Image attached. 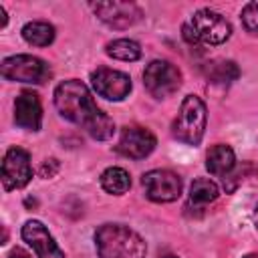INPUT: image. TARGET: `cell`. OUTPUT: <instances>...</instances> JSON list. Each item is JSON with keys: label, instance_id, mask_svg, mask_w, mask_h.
I'll return each mask as SVG.
<instances>
[{"label": "cell", "instance_id": "obj_8", "mask_svg": "<svg viewBox=\"0 0 258 258\" xmlns=\"http://www.w3.org/2000/svg\"><path fill=\"white\" fill-rule=\"evenodd\" d=\"M91 85L95 93L107 101H123L131 93L129 75L107 67H99L97 71L91 73Z\"/></svg>", "mask_w": 258, "mask_h": 258}, {"label": "cell", "instance_id": "obj_19", "mask_svg": "<svg viewBox=\"0 0 258 258\" xmlns=\"http://www.w3.org/2000/svg\"><path fill=\"white\" fill-rule=\"evenodd\" d=\"M240 75L236 62L232 60H220V62H212L208 69V79L212 83H220V85H228L232 81H236Z\"/></svg>", "mask_w": 258, "mask_h": 258}, {"label": "cell", "instance_id": "obj_14", "mask_svg": "<svg viewBox=\"0 0 258 258\" xmlns=\"http://www.w3.org/2000/svg\"><path fill=\"white\" fill-rule=\"evenodd\" d=\"M234 167H236V155H234V149L230 145L218 143V145H214L208 151V155H206V169L212 175H222L226 179L232 173Z\"/></svg>", "mask_w": 258, "mask_h": 258}, {"label": "cell", "instance_id": "obj_2", "mask_svg": "<svg viewBox=\"0 0 258 258\" xmlns=\"http://www.w3.org/2000/svg\"><path fill=\"white\" fill-rule=\"evenodd\" d=\"M99 258H145L147 246L143 238L123 224H103L95 232Z\"/></svg>", "mask_w": 258, "mask_h": 258}, {"label": "cell", "instance_id": "obj_22", "mask_svg": "<svg viewBox=\"0 0 258 258\" xmlns=\"http://www.w3.org/2000/svg\"><path fill=\"white\" fill-rule=\"evenodd\" d=\"M254 224L258 226V206H256V210H254Z\"/></svg>", "mask_w": 258, "mask_h": 258}, {"label": "cell", "instance_id": "obj_21", "mask_svg": "<svg viewBox=\"0 0 258 258\" xmlns=\"http://www.w3.org/2000/svg\"><path fill=\"white\" fill-rule=\"evenodd\" d=\"M8 258H30V256H28L24 250L16 248V250H12V252H10V256H8Z\"/></svg>", "mask_w": 258, "mask_h": 258}, {"label": "cell", "instance_id": "obj_23", "mask_svg": "<svg viewBox=\"0 0 258 258\" xmlns=\"http://www.w3.org/2000/svg\"><path fill=\"white\" fill-rule=\"evenodd\" d=\"M244 258H258V254H248V256H244Z\"/></svg>", "mask_w": 258, "mask_h": 258}, {"label": "cell", "instance_id": "obj_24", "mask_svg": "<svg viewBox=\"0 0 258 258\" xmlns=\"http://www.w3.org/2000/svg\"><path fill=\"white\" fill-rule=\"evenodd\" d=\"M163 258H177V256H173V254H165Z\"/></svg>", "mask_w": 258, "mask_h": 258}, {"label": "cell", "instance_id": "obj_20", "mask_svg": "<svg viewBox=\"0 0 258 258\" xmlns=\"http://www.w3.org/2000/svg\"><path fill=\"white\" fill-rule=\"evenodd\" d=\"M242 22L248 32L258 34V2H248L242 8Z\"/></svg>", "mask_w": 258, "mask_h": 258}, {"label": "cell", "instance_id": "obj_1", "mask_svg": "<svg viewBox=\"0 0 258 258\" xmlns=\"http://www.w3.org/2000/svg\"><path fill=\"white\" fill-rule=\"evenodd\" d=\"M54 107L64 119L83 127L97 141H107L115 133L113 119L97 107L91 91L77 79H69L56 85Z\"/></svg>", "mask_w": 258, "mask_h": 258}, {"label": "cell", "instance_id": "obj_10", "mask_svg": "<svg viewBox=\"0 0 258 258\" xmlns=\"http://www.w3.org/2000/svg\"><path fill=\"white\" fill-rule=\"evenodd\" d=\"M93 12L105 24L113 28H129L141 18V10L133 2H95L91 4Z\"/></svg>", "mask_w": 258, "mask_h": 258}, {"label": "cell", "instance_id": "obj_11", "mask_svg": "<svg viewBox=\"0 0 258 258\" xmlns=\"http://www.w3.org/2000/svg\"><path fill=\"white\" fill-rule=\"evenodd\" d=\"M155 135L145 127H125L121 131L117 151L131 159H143L155 149Z\"/></svg>", "mask_w": 258, "mask_h": 258}, {"label": "cell", "instance_id": "obj_13", "mask_svg": "<svg viewBox=\"0 0 258 258\" xmlns=\"http://www.w3.org/2000/svg\"><path fill=\"white\" fill-rule=\"evenodd\" d=\"M14 123L26 131H38L42 125V105L36 93L22 91L14 101Z\"/></svg>", "mask_w": 258, "mask_h": 258}, {"label": "cell", "instance_id": "obj_16", "mask_svg": "<svg viewBox=\"0 0 258 258\" xmlns=\"http://www.w3.org/2000/svg\"><path fill=\"white\" fill-rule=\"evenodd\" d=\"M101 187L111 196H123L131 187V177L123 167H107L101 173Z\"/></svg>", "mask_w": 258, "mask_h": 258}, {"label": "cell", "instance_id": "obj_7", "mask_svg": "<svg viewBox=\"0 0 258 258\" xmlns=\"http://www.w3.org/2000/svg\"><path fill=\"white\" fill-rule=\"evenodd\" d=\"M141 185L145 189V196L157 204L173 202L181 194V177L169 169H151L143 173Z\"/></svg>", "mask_w": 258, "mask_h": 258}, {"label": "cell", "instance_id": "obj_12", "mask_svg": "<svg viewBox=\"0 0 258 258\" xmlns=\"http://www.w3.org/2000/svg\"><path fill=\"white\" fill-rule=\"evenodd\" d=\"M22 240L34 248L38 258H64V252L58 248L46 226L38 220H28L22 226Z\"/></svg>", "mask_w": 258, "mask_h": 258}, {"label": "cell", "instance_id": "obj_6", "mask_svg": "<svg viewBox=\"0 0 258 258\" xmlns=\"http://www.w3.org/2000/svg\"><path fill=\"white\" fill-rule=\"evenodd\" d=\"M143 85L155 99L171 97L181 85V73L167 60H151L143 71Z\"/></svg>", "mask_w": 258, "mask_h": 258}, {"label": "cell", "instance_id": "obj_3", "mask_svg": "<svg viewBox=\"0 0 258 258\" xmlns=\"http://www.w3.org/2000/svg\"><path fill=\"white\" fill-rule=\"evenodd\" d=\"M181 30H183V38L189 44H210V46L226 42L232 34L230 22L220 12H214L210 8L198 10L189 18V22L183 24Z\"/></svg>", "mask_w": 258, "mask_h": 258}, {"label": "cell", "instance_id": "obj_4", "mask_svg": "<svg viewBox=\"0 0 258 258\" xmlns=\"http://www.w3.org/2000/svg\"><path fill=\"white\" fill-rule=\"evenodd\" d=\"M206 105L200 97L187 95L181 101L179 113L171 123V135L187 145H198L206 131Z\"/></svg>", "mask_w": 258, "mask_h": 258}, {"label": "cell", "instance_id": "obj_9", "mask_svg": "<svg viewBox=\"0 0 258 258\" xmlns=\"http://www.w3.org/2000/svg\"><path fill=\"white\" fill-rule=\"evenodd\" d=\"M32 177L30 155L20 147H10L2 159V185L4 189H20Z\"/></svg>", "mask_w": 258, "mask_h": 258}, {"label": "cell", "instance_id": "obj_15", "mask_svg": "<svg viewBox=\"0 0 258 258\" xmlns=\"http://www.w3.org/2000/svg\"><path fill=\"white\" fill-rule=\"evenodd\" d=\"M22 38L32 46H48L54 40V26L42 20H32L22 26Z\"/></svg>", "mask_w": 258, "mask_h": 258}, {"label": "cell", "instance_id": "obj_17", "mask_svg": "<svg viewBox=\"0 0 258 258\" xmlns=\"http://www.w3.org/2000/svg\"><path fill=\"white\" fill-rule=\"evenodd\" d=\"M218 196H220L218 185L212 179H208V177H198L189 185V206L194 204L198 208H204L210 202L218 200Z\"/></svg>", "mask_w": 258, "mask_h": 258}, {"label": "cell", "instance_id": "obj_5", "mask_svg": "<svg viewBox=\"0 0 258 258\" xmlns=\"http://www.w3.org/2000/svg\"><path fill=\"white\" fill-rule=\"evenodd\" d=\"M0 75L6 81L14 83H32V85H42L52 77L50 67L32 54H14L6 56L0 64Z\"/></svg>", "mask_w": 258, "mask_h": 258}, {"label": "cell", "instance_id": "obj_18", "mask_svg": "<svg viewBox=\"0 0 258 258\" xmlns=\"http://www.w3.org/2000/svg\"><path fill=\"white\" fill-rule=\"evenodd\" d=\"M105 52L111 58H117L123 62H133L141 56V46L131 38H117L105 46Z\"/></svg>", "mask_w": 258, "mask_h": 258}]
</instances>
